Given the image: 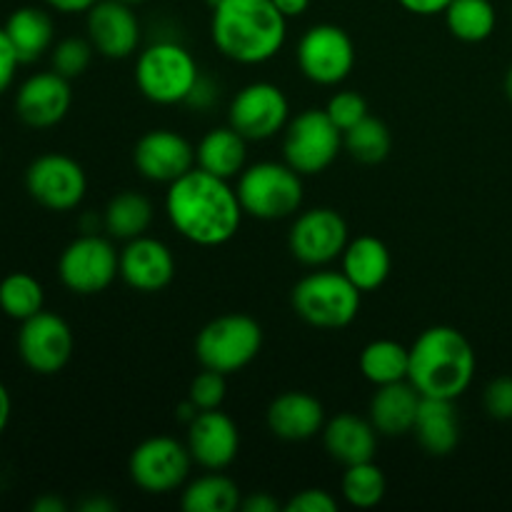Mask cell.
<instances>
[{
	"instance_id": "3957f363",
	"label": "cell",
	"mask_w": 512,
	"mask_h": 512,
	"mask_svg": "<svg viewBox=\"0 0 512 512\" xmlns=\"http://www.w3.org/2000/svg\"><path fill=\"white\" fill-rule=\"evenodd\" d=\"M475 368L473 345L450 325H433L410 345L408 380L423 398L458 400L473 385Z\"/></svg>"
},
{
	"instance_id": "7dc6e473",
	"label": "cell",
	"mask_w": 512,
	"mask_h": 512,
	"mask_svg": "<svg viewBox=\"0 0 512 512\" xmlns=\"http://www.w3.org/2000/svg\"><path fill=\"white\" fill-rule=\"evenodd\" d=\"M33 510L35 512H63L65 510V503H63V500L53 498V495H45V498L35 500Z\"/></svg>"
},
{
	"instance_id": "f1b7e54d",
	"label": "cell",
	"mask_w": 512,
	"mask_h": 512,
	"mask_svg": "<svg viewBox=\"0 0 512 512\" xmlns=\"http://www.w3.org/2000/svg\"><path fill=\"white\" fill-rule=\"evenodd\" d=\"M410 370V348L398 340H373L360 353V373L375 388L390 383L408 380Z\"/></svg>"
},
{
	"instance_id": "8fae6325",
	"label": "cell",
	"mask_w": 512,
	"mask_h": 512,
	"mask_svg": "<svg viewBox=\"0 0 512 512\" xmlns=\"http://www.w3.org/2000/svg\"><path fill=\"white\" fill-rule=\"evenodd\" d=\"M298 65L310 83L325 88L340 85L355 68L353 38L340 25H313L298 43Z\"/></svg>"
},
{
	"instance_id": "f907efd6",
	"label": "cell",
	"mask_w": 512,
	"mask_h": 512,
	"mask_svg": "<svg viewBox=\"0 0 512 512\" xmlns=\"http://www.w3.org/2000/svg\"><path fill=\"white\" fill-rule=\"evenodd\" d=\"M120 3H128V5H143V3H148V0H120Z\"/></svg>"
},
{
	"instance_id": "f6af8a7d",
	"label": "cell",
	"mask_w": 512,
	"mask_h": 512,
	"mask_svg": "<svg viewBox=\"0 0 512 512\" xmlns=\"http://www.w3.org/2000/svg\"><path fill=\"white\" fill-rule=\"evenodd\" d=\"M273 3L288 20L300 18V15L310 8V0H273Z\"/></svg>"
},
{
	"instance_id": "b9f144b4",
	"label": "cell",
	"mask_w": 512,
	"mask_h": 512,
	"mask_svg": "<svg viewBox=\"0 0 512 512\" xmlns=\"http://www.w3.org/2000/svg\"><path fill=\"white\" fill-rule=\"evenodd\" d=\"M400 5H403L408 13H415V15H423V18H430V15H438V13H445V8H448L453 0H398Z\"/></svg>"
},
{
	"instance_id": "836d02e7",
	"label": "cell",
	"mask_w": 512,
	"mask_h": 512,
	"mask_svg": "<svg viewBox=\"0 0 512 512\" xmlns=\"http://www.w3.org/2000/svg\"><path fill=\"white\" fill-rule=\"evenodd\" d=\"M385 493H388V480H385V473L373 460L345 468L343 498L348 500V505L360 510H370L383 503Z\"/></svg>"
},
{
	"instance_id": "ffe728a7",
	"label": "cell",
	"mask_w": 512,
	"mask_h": 512,
	"mask_svg": "<svg viewBox=\"0 0 512 512\" xmlns=\"http://www.w3.org/2000/svg\"><path fill=\"white\" fill-rule=\"evenodd\" d=\"M120 278L138 293H158L175 278V255L163 240L140 235L120 250Z\"/></svg>"
},
{
	"instance_id": "7a4b0ae2",
	"label": "cell",
	"mask_w": 512,
	"mask_h": 512,
	"mask_svg": "<svg viewBox=\"0 0 512 512\" xmlns=\"http://www.w3.org/2000/svg\"><path fill=\"white\" fill-rule=\"evenodd\" d=\"M210 15V35L220 53L240 65L273 60L288 38V18L273 0H220Z\"/></svg>"
},
{
	"instance_id": "44dd1931",
	"label": "cell",
	"mask_w": 512,
	"mask_h": 512,
	"mask_svg": "<svg viewBox=\"0 0 512 512\" xmlns=\"http://www.w3.org/2000/svg\"><path fill=\"white\" fill-rule=\"evenodd\" d=\"M265 420L275 438L285 440V443H305L323 433L325 408L315 395L303 393V390H288L268 405Z\"/></svg>"
},
{
	"instance_id": "5b68a950",
	"label": "cell",
	"mask_w": 512,
	"mask_h": 512,
	"mask_svg": "<svg viewBox=\"0 0 512 512\" xmlns=\"http://www.w3.org/2000/svg\"><path fill=\"white\" fill-rule=\"evenodd\" d=\"M200 68L193 53L178 40H158L138 55L135 83L138 90L155 105H178L188 100Z\"/></svg>"
},
{
	"instance_id": "ac0fdd59",
	"label": "cell",
	"mask_w": 512,
	"mask_h": 512,
	"mask_svg": "<svg viewBox=\"0 0 512 512\" xmlns=\"http://www.w3.org/2000/svg\"><path fill=\"white\" fill-rule=\"evenodd\" d=\"M70 105H73L70 80L55 70L30 75L15 93V113L28 128H53L68 115Z\"/></svg>"
},
{
	"instance_id": "f35d334b",
	"label": "cell",
	"mask_w": 512,
	"mask_h": 512,
	"mask_svg": "<svg viewBox=\"0 0 512 512\" xmlns=\"http://www.w3.org/2000/svg\"><path fill=\"white\" fill-rule=\"evenodd\" d=\"M285 512H335L338 500L323 488H308L295 493L288 503L283 505Z\"/></svg>"
},
{
	"instance_id": "ee69618b",
	"label": "cell",
	"mask_w": 512,
	"mask_h": 512,
	"mask_svg": "<svg viewBox=\"0 0 512 512\" xmlns=\"http://www.w3.org/2000/svg\"><path fill=\"white\" fill-rule=\"evenodd\" d=\"M95 3H98V0H45L48 8L58 10V13H65V15L88 13Z\"/></svg>"
},
{
	"instance_id": "2e32d148",
	"label": "cell",
	"mask_w": 512,
	"mask_h": 512,
	"mask_svg": "<svg viewBox=\"0 0 512 512\" xmlns=\"http://www.w3.org/2000/svg\"><path fill=\"white\" fill-rule=\"evenodd\" d=\"M85 30L95 53L108 60H125L138 50L143 30L133 5L120 0H98L85 13Z\"/></svg>"
},
{
	"instance_id": "d6a6232c",
	"label": "cell",
	"mask_w": 512,
	"mask_h": 512,
	"mask_svg": "<svg viewBox=\"0 0 512 512\" xmlns=\"http://www.w3.org/2000/svg\"><path fill=\"white\" fill-rule=\"evenodd\" d=\"M343 148L348 150L350 158L363 165L383 163L393 148V135L388 125L378 118H363L358 125L343 133Z\"/></svg>"
},
{
	"instance_id": "7c38bea8",
	"label": "cell",
	"mask_w": 512,
	"mask_h": 512,
	"mask_svg": "<svg viewBox=\"0 0 512 512\" xmlns=\"http://www.w3.org/2000/svg\"><path fill=\"white\" fill-rule=\"evenodd\" d=\"M28 195L43 208L68 213L83 203L88 193V178L78 160L63 153H45L25 170Z\"/></svg>"
},
{
	"instance_id": "9c48e42d",
	"label": "cell",
	"mask_w": 512,
	"mask_h": 512,
	"mask_svg": "<svg viewBox=\"0 0 512 512\" xmlns=\"http://www.w3.org/2000/svg\"><path fill=\"white\" fill-rule=\"evenodd\" d=\"M60 283L75 295H98L120 275V253L108 238L85 233L60 253Z\"/></svg>"
},
{
	"instance_id": "e575fe53",
	"label": "cell",
	"mask_w": 512,
	"mask_h": 512,
	"mask_svg": "<svg viewBox=\"0 0 512 512\" xmlns=\"http://www.w3.org/2000/svg\"><path fill=\"white\" fill-rule=\"evenodd\" d=\"M93 53L95 48L88 38H63L50 50V63H53L55 73L73 80L90 68Z\"/></svg>"
},
{
	"instance_id": "52a82bcc",
	"label": "cell",
	"mask_w": 512,
	"mask_h": 512,
	"mask_svg": "<svg viewBox=\"0 0 512 512\" xmlns=\"http://www.w3.org/2000/svg\"><path fill=\"white\" fill-rule=\"evenodd\" d=\"M263 348V328L255 318L228 313L210 320L195 340V358L208 370L230 375L240 373L258 358Z\"/></svg>"
},
{
	"instance_id": "6da1fadb",
	"label": "cell",
	"mask_w": 512,
	"mask_h": 512,
	"mask_svg": "<svg viewBox=\"0 0 512 512\" xmlns=\"http://www.w3.org/2000/svg\"><path fill=\"white\" fill-rule=\"evenodd\" d=\"M165 213L170 225L200 248H218L235 238L243 223V205L230 180L210 175L195 165L168 185Z\"/></svg>"
},
{
	"instance_id": "7bdbcfd3",
	"label": "cell",
	"mask_w": 512,
	"mask_h": 512,
	"mask_svg": "<svg viewBox=\"0 0 512 512\" xmlns=\"http://www.w3.org/2000/svg\"><path fill=\"white\" fill-rule=\"evenodd\" d=\"M240 508H243L245 512H278L280 503L273 498V495L255 493V495H250V498H245L243 503H240Z\"/></svg>"
},
{
	"instance_id": "603a6c76",
	"label": "cell",
	"mask_w": 512,
	"mask_h": 512,
	"mask_svg": "<svg viewBox=\"0 0 512 512\" xmlns=\"http://www.w3.org/2000/svg\"><path fill=\"white\" fill-rule=\"evenodd\" d=\"M423 395L410 380L380 385L370 400V423L383 438H400L413 433Z\"/></svg>"
},
{
	"instance_id": "cb8c5ba5",
	"label": "cell",
	"mask_w": 512,
	"mask_h": 512,
	"mask_svg": "<svg viewBox=\"0 0 512 512\" xmlns=\"http://www.w3.org/2000/svg\"><path fill=\"white\" fill-rule=\"evenodd\" d=\"M413 435L420 448L435 458H445L460 443V418L455 410V400L423 398L415 418Z\"/></svg>"
},
{
	"instance_id": "484cf974",
	"label": "cell",
	"mask_w": 512,
	"mask_h": 512,
	"mask_svg": "<svg viewBox=\"0 0 512 512\" xmlns=\"http://www.w3.org/2000/svg\"><path fill=\"white\" fill-rule=\"evenodd\" d=\"M340 263H343L340 270L348 275V280L360 293L378 290L388 280L390 268H393L388 245L375 235H360V238L350 240L340 255Z\"/></svg>"
},
{
	"instance_id": "30bf717a",
	"label": "cell",
	"mask_w": 512,
	"mask_h": 512,
	"mask_svg": "<svg viewBox=\"0 0 512 512\" xmlns=\"http://www.w3.org/2000/svg\"><path fill=\"white\" fill-rule=\"evenodd\" d=\"M193 455L180 440L158 435L148 438L130 453V480L148 495H168L183 488L190 475Z\"/></svg>"
},
{
	"instance_id": "ab89813d",
	"label": "cell",
	"mask_w": 512,
	"mask_h": 512,
	"mask_svg": "<svg viewBox=\"0 0 512 512\" xmlns=\"http://www.w3.org/2000/svg\"><path fill=\"white\" fill-rule=\"evenodd\" d=\"M18 65H23V63H20L18 53H15L13 43H10L5 28L0 25V95H3L10 85H13L15 73H18Z\"/></svg>"
},
{
	"instance_id": "d6986e66",
	"label": "cell",
	"mask_w": 512,
	"mask_h": 512,
	"mask_svg": "<svg viewBox=\"0 0 512 512\" xmlns=\"http://www.w3.org/2000/svg\"><path fill=\"white\" fill-rule=\"evenodd\" d=\"M188 450L205 470H225L240 450V430L223 410H200L188 423Z\"/></svg>"
},
{
	"instance_id": "1f68e13d",
	"label": "cell",
	"mask_w": 512,
	"mask_h": 512,
	"mask_svg": "<svg viewBox=\"0 0 512 512\" xmlns=\"http://www.w3.org/2000/svg\"><path fill=\"white\" fill-rule=\"evenodd\" d=\"M45 305V290L38 278L30 273H10L0 280V310L8 318L23 320L33 318L43 310Z\"/></svg>"
},
{
	"instance_id": "d590c367",
	"label": "cell",
	"mask_w": 512,
	"mask_h": 512,
	"mask_svg": "<svg viewBox=\"0 0 512 512\" xmlns=\"http://www.w3.org/2000/svg\"><path fill=\"white\" fill-rule=\"evenodd\" d=\"M225 395H228L225 375L208 368H203V373L195 375L188 390V400L198 410H218L225 403Z\"/></svg>"
},
{
	"instance_id": "5bb4252c",
	"label": "cell",
	"mask_w": 512,
	"mask_h": 512,
	"mask_svg": "<svg viewBox=\"0 0 512 512\" xmlns=\"http://www.w3.org/2000/svg\"><path fill=\"white\" fill-rule=\"evenodd\" d=\"M350 243L348 223L333 208H310L293 220L288 248L298 263L308 268H323L343 255Z\"/></svg>"
},
{
	"instance_id": "d4e9b609",
	"label": "cell",
	"mask_w": 512,
	"mask_h": 512,
	"mask_svg": "<svg viewBox=\"0 0 512 512\" xmlns=\"http://www.w3.org/2000/svg\"><path fill=\"white\" fill-rule=\"evenodd\" d=\"M248 138L238 133L233 125H220L208 130L195 148V165L210 175L233 180L248 168Z\"/></svg>"
},
{
	"instance_id": "f546056e",
	"label": "cell",
	"mask_w": 512,
	"mask_h": 512,
	"mask_svg": "<svg viewBox=\"0 0 512 512\" xmlns=\"http://www.w3.org/2000/svg\"><path fill=\"white\" fill-rule=\"evenodd\" d=\"M240 490L230 478L220 475V470H210V475H200L198 480L183 490L185 512H233L240 508Z\"/></svg>"
},
{
	"instance_id": "e0dca14e",
	"label": "cell",
	"mask_w": 512,
	"mask_h": 512,
	"mask_svg": "<svg viewBox=\"0 0 512 512\" xmlns=\"http://www.w3.org/2000/svg\"><path fill=\"white\" fill-rule=\"evenodd\" d=\"M133 163L150 183L170 185L195 168V148L175 130H148L135 143Z\"/></svg>"
},
{
	"instance_id": "4dcf8cb0",
	"label": "cell",
	"mask_w": 512,
	"mask_h": 512,
	"mask_svg": "<svg viewBox=\"0 0 512 512\" xmlns=\"http://www.w3.org/2000/svg\"><path fill=\"white\" fill-rule=\"evenodd\" d=\"M443 15L453 38L463 43H483L498 25V13L490 0H453Z\"/></svg>"
},
{
	"instance_id": "277c9868",
	"label": "cell",
	"mask_w": 512,
	"mask_h": 512,
	"mask_svg": "<svg viewBox=\"0 0 512 512\" xmlns=\"http://www.w3.org/2000/svg\"><path fill=\"white\" fill-rule=\"evenodd\" d=\"M290 303L303 323L320 330H340L358 318L363 293L343 270H315L295 285Z\"/></svg>"
},
{
	"instance_id": "ba28073f",
	"label": "cell",
	"mask_w": 512,
	"mask_h": 512,
	"mask_svg": "<svg viewBox=\"0 0 512 512\" xmlns=\"http://www.w3.org/2000/svg\"><path fill=\"white\" fill-rule=\"evenodd\" d=\"M340 148H343V130L330 120L325 108L303 110L285 125V163L298 170L303 178L328 170L338 158Z\"/></svg>"
},
{
	"instance_id": "c3c4849f",
	"label": "cell",
	"mask_w": 512,
	"mask_h": 512,
	"mask_svg": "<svg viewBox=\"0 0 512 512\" xmlns=\"http://www.w3.org/2000/svg\"><path fill=\"white\" fill-rule=\"evenodd\" d=\"M80 508H83L85 512H110V510H115V505L110 503V500L93 498V500H88V503L80 505Z\"/></svg>"
},
{
	"instance_id": "9a60e30c",
	"label": "cell",
	"mask_w": 512,
	"mask_h": 512,
	"mask_svg": "<svg viewBox=\"0 0 512 512\" xmlns=\"http://www.w3.org/2000/svg\"><path fill=\"white\" fill-rule=\"evenodd\" d=\"M73 330L60 315L40 310L20 323L18 355L28 370L38 375H55L73 358Z\"/></svg>"
},
{
	"instance_id": "4fadbf2b",
	"label": "cell",
	"mask_w": 512,
	"mask_h": 512,
	"mask_svg": "<svg viewBox=\"0 0 512 512\" xmlns=\"http://www.w3.org/2000/svg\"><path fill=\"white\" fill-rule=\"evenodd\" d=\"M228 123L253 143L275 138L290 123V103L275 83H250L238 90L228 108Z\"/></svg>"
},
{
	"instance_id": "8d00e7d4",
	"label": "cell",
	"mask_w": 512,
	"mask_h": 512,
	"mask_svg": "<svg viewBox=\"0 0 512 512\" xmlns=\"http://www.w3.org/2000/svg\"><path fill=\"white\" fill-rule=\"evenodd\" d=\"M325 113L345 133V130L358 125L363 118H368V103H365V98L358 90H338L335 95H330Z\"/></svg>"
},
{
	"instance_id": "8992f818",
	"label": "cell",
	"mask_w": 512,
	"mask_h": 512,
	"mask_svg": "<svg viewBox=\"0 0 512 512\" xmlns=\"http://www.w3.org/2000/svg\"><path fill=\"white\" fill-rule=\"evenodd\" d=\"M238 198L245 215L258 220H285L303 205V175L288 163L263 160L238 175Z\"/></svg>"
},
{
	"instance_id": "bcb514c9",
	"label": "cell",
	"mask_w": 512,
	"mask_h": 512,
	"mask_svg": "<svg viewBox=\"0 0 512 512\" xmlns=\"http://www.w3.org/2000/svg\"><path fill=\"white\" fill-rule=\"evenodd\" d=\"M10 413H13V400H10L8 388H5L3 380H0V435H3L5 428H8Z\"/></svg>"
},
{
	"instance_id": "74e56055",
	"label": "cell",
	"mask_w": 512,
	"mask_h": 512,
	"mask_svg": "<svg viewBox=\"0 0 512 512\" xmlns=\"http://www.w3.org/2000/svg\"><path fill=\"white\" fill-rule=\"evenodd\" d=\"M483 405L490 418L512 420V375L490 380L483 393Z\"/></svg>"
},
{
	"instance_id": "4316f807",
	"label": "cell",
	"mask_w": 512,
	"mask_h": 512,
	"mask_svg": "<svg viewBox=\"0 0 512 512\" xmlns=\"http://www.w3.org/2000/svg\"><path fill=\"white\" fill-rule=\"evenodd\" d=\"M5 33H8L10 43H13L15 53H18L20 63H35L43 58L48 50H53L55 40V25L48 10L38 8V5H23V8L13 10L5 20Z\"/></svg>"
},
{
	"instance_id": "83f0119b",
	"label": "cell",
	"mask_w": 512,
	"mask_h": 512,
	"mask_svg": "<svg viewBox=\"0 0 512 512\" xmlns=\"http://www.w3.org/2000/svg\"><path fill=\"white\" fill-rule=\"evenodd\" d=\"M150 223H153V203L135 190L115 195L103 213V225L110 238L125 243L148 233Z\"/></svg>"
},
{
	"instance_id": "681fc988",
	"label": "cell",
	"mask_w": 512,
	"mask_h": 512,
	"mask_svg": "<svg viewBox=\"0 0 512 512\" xmlns=\"http://www.w3.org/2000/svg\"><path fill=\"white\" fill-rule=\"evenodd\" d=\"M505 95H508V100L512 103V65L508 68V73H505Z\"/></svg>"
},
{
	"instance_id": "60d3db41",
	"label": "cell",
	"mask_w": 512,
	"mask_h": 512,
	"mask_svg": "<svg viewBox=\"0 0 512 512\" xmlns=\"http://www.w3.org/2000/svg\"><path fill=\"white\" fill-rule=\"evenodd\" d=\"M215 100H218V88H215L213 80H208L200 75L198 83H195V88H193V93L188 95V100H185V103L193 105V108H198V110H205V108H210Z\"/></svg>"
},
{
	"instance_id": "7402d4cb",
	"label": "cell",
	"mask_w": 512,
	"mask_h": 512,
	"mask_svg": "<svg viewBox=\"0 0 512 512\" xmlns=\"http://www.w3.org/2000/svg\"><path fill=\"white\" fill-rule=\"evenodd\" d=\"M380 433L370 418H360L355 413H338L335 418L325 420L323 445L333 460L340 465H358L368 463L378 453Z\"/></svg>"
}]
</instances>
